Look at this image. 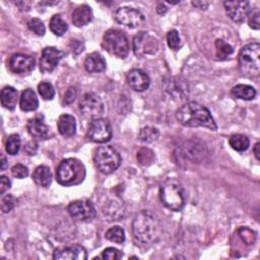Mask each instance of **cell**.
Listing matches in <instances>:
<instances>
[{"label": "cell", "mask_w": 260, "mask_h": 260, "mask_svg": "<svg viewBox=\"0 0 260 260\" xmlns=\"http://www.w3.org/2000/svg\"><path fill=\"white\" fill-rule=\"evenodd\" d=\"M176 118L186 127H204L213 131L217 129L209 110L197 102H188L180 107L176 112Z\"/></svg>", "instance_id": "obj_1"}, {"label": "cell", "mask_w": 260, "mask_h": 260, "mask_svg": "<svg viewBox=\"0 0 260 260\" xmlns=\"http://www.w3.org/2000/svg\"><path fill=\"white\" fill-rule=\"evenodd\" d=\"M132 234L137 243L143 246H150L160 239L161 228L152 213L143 210L133 218Z\"/></svg>", "instance_id": "obj_2"}, {"label": "cell", "mask_w": 260, "mask_h": 260, "mask_svg": "<svg viewBox=\"0 0 260 260\" xmlns=\"http://www.w3.org/2000/svg\"><path fill=\"white\" fill-rule=\"evenodd\" d=\"M85 178V168L77 158L62 160L56 170V179L62 186H75Z\"/></svg>", "instance_id": "obj_3"}, {"label": "cell", "mask_w": 260, "mask_h": 260, "mask_svg": "<svg viewBox=\"0 0 260 260\" xmlns=\"http://www.w3.org/2000/svg\"><path fill=\"white\" fill-rule=\"evenodd\" d=\"M160 200L173 211L181 210L185 205V194L182 185L176 179H167L160 187Z\"/></svg>", "instance_id": "obj_4"}, {"label": "cell", "mask_w": 260, "mask_h": 260, "mask_svg": "<svg viewBox=\"0 0 260 260\" xmlns=\"http://www.w3.org/2000/svg\"><path fill=\"white\" fill-rule=\"evenodd\" d=\"M239 66L243 74L257 77L260 72V45L251 43L243 47L239 53Z\"/></svg>", "instance_id": "obj_5"}, {"label": "cell", "mask_w": 260, "mask_h": 260, "mask_svg": "<svg viewBox=\"0 0 260 260\" xmlns=\"http://www.w3.org/2000/svg\"><path fill=\"white\" fill-rule=\"evenodd\" d=\"M103 47L118 58H126L129 53V42L126 35L119 29H110L103 37Z\"/></svg>", "instance_id": "obj_6"}, {"label": "cell", "mask_w": 260, "mask_h": 260, "mask_svg": "<svg viewBox=\"0 0 260 260\" xmlns=\"http://www.w3.org/2000/svg\"><path fill=\"white\" fill-rule=\"evenodd\" d=\"M98 170L104 174H111L116 171L121 164V156L112 146H100L93 155Z\"/></svg>", "instance_id": "obj_7"}, {"label": "cell", "mask_w": 260, "mask_h": 260, "mask_svg": "<svg viewBox=\"0 0 260 260\" xmlns=\"http://www.w3.org/2000/svg\"><path fill=\"white\" fill-rule=\"evenodd\" d=\"M79 111L83 118L92 121L94 119L102 118L105 107L102 99L98 94L87 92L79 102Z\"/></svg>", "instance_id": "obj_8"}, {"label": "cell", "mask_w": 260, "mask_h": 260, "mask_svg": "<svg viewBox=\"0 0 260 260\" xmlns=\"http://www.w3.org/2000/svg\"><path fill=\"white\" fill-rule=\"evenodd\" d=\"M67 211L72 218L81 221L91 220L96 214L92 202L88 199H77L71 201L67 206Z\"/></svg>", "instance_id": "obj_9"}, {"label": "cell", "mask_w": 260, "mask_h": 260, "mask_svg": "<svg viewBox=\"0 0 260 260\" xmlns=\"http://www.w3.org/2000/svg\"><path fill=\"white\" fill-rule=\"evenodd\" d=\"M88 138L96 143H105L112 137V127L107 119L99 118L90 122L87 130Z\"/></svg>", "instance_id": "obj_10"}, {"label": "cell", "mask_w": 260, "mask_h": 260, "mask_svg": "<svg viewBox=\"0 0 260 260\" xmlns=\"http://www.w3.org/2000/svg\"><path fill=\"white\" fill-rule=\"evenodd\" d=\"M114 18L121 24L130 28L140 26L144 22V15L136 8L133 7H120L114 13Z\"/></svg>", "instance_id": "obj_11"}, {"label": "cell", "mask_w": 260, "mask_h": 260, "mask_svg": "<svg viewBox=\"0 0 260 260\" xmlns=\"http://www.w3.org/2000/svg\"><path fill=\"white\" fill-rule=\"evenodd\" d=\"M64 53L54 47H46L40 58V70L43 73L52 72L63 58Z\"/></svg>", "instance_id": "obj_12"}, {"label": "cell", "mask_w": 260, "mask_h": 260, "mask_svg": "<svg viewBox=\"0 0 260 260\" xmlns=\"http://www.w3.org/2000/svg\"><path fill=\"white\" fill-rule=\"evenodd\" d=\"M223 5L228 16L235 22H243L251 12L248 1H225Z\"/></svg>", "instance_id": "obj_13"}, {"label": "cell", "mask_w": 260, "mask_h": 260, "mask_svg": "<svg viewBox=\"0 0 260 260\" xmlns=\"http://www.w3.org/2000/svg\"><path fill=\"white\" fill-rule=\"evenodd\" d=\"M157 48V40L143 31L133 39V50L137 56L144 54H153L156 52Z\"/></svg>", "instance_id": "obj_14"}, {"label": "cell", "mask_w": 260, "mask_h": 260, "mask_svg": "<svg viewBox=\"0 0 260 260\" xmlns=\"http://www.w3.org/2000/svg\"><path fill=\"white\" fill-rule=\"evenodd\" d=\"M165 90L174 99L183 100L188 96L189 85L187 81L178 76H171L164 79Z\"/></svg>", "instance_id": "obj_15"}, {"label": "cell", "mask_w": 260, "mask_h": 260, "mask_svg": "<svg viewBox=\"0 0 260 260\" xmlns=\"http://www.w3.org/2000/svg\"><path fill=\"white\" fill-rule=\"evenodd\" d=\"M8 66H9L10 70L14 73L25 74V73L30 72L34 69L35 59H34V57H31L29 55L17 53L10 57Z\"/></svg>", "instance_id": "obj_16"}, {"label": "cell", "mask_w": 260, "mask_h": 260, "mask_svg": "<svg viewBox=\"0 0 260 260\" xmlns=\"http://www.w3.org/2000/svg\"><path fill=\"white\" fill-rule=\"evenodd\" d=\"M53 258L57 260H84L87 258V253L81 245L75 244L56 249Z\"/></svg>", "instance_id": "obj_17"}, {"label": "cell", "mask_w": 260, "mask_h": 260, "mask_svg": "<svg viewBox=\"0 0 260 260\" xmlns=\"http://www.w3.org/2000/svg\"><path fill=\"white\" fill-rule=\"evenodd\" d=\"M127 81L129 86L138 92L144 91L148 88L150 80L148 75L141 69H132L127 75Z\"/></svg>", "instance_id": "obj_18"}, {"label": "cell", "mask_w": 260, "mask_h": 260, "mask_svg": "<svg viewBox=\"0 0 260 260\" xmlns=\"http://www.w3.org/2000/svg\"><path fill=\"white\" fill-rule=\"evenodd\" d=\"M26 129L29 135L38 140L46 139L49 136V127L44 122L42 116L29 119L26 125Z\"/></svg>", "instance_id": "obj_19"}, {"label": "cell", "mask_w": 260, "mask_h": 260, "mask_svg": "<svg viewBox=\"0 0 260 260\" xmlns=\"http://www.w3.org/2000/svg\"><path fill=\"white\" fill-rule=\"evenodd\" d=\"M92 19V10L87 4H81L77 6L71 13V21L77 26L81 27L88 24Z\"/></svg>", "instance_id": "obj_20"}, {"label": "cell", "mask_w": 260, "mask_h": 260, "mask_svg": "<svg viewBox=\"0 0 260 260\" xmlns=\"http://www.w3.org/2000/svg\"><path fill=\"white\" fill-rule=\"evenodd\" d=\"M58 130L64 137H71L76 132V122L73 116L63 114L58 119Z\"/></svg>", "instance_id": "obj_21"}, {"label": "cell", "mask_w": 260, "mask_h": 260, "mask_svg": "<svg viewBox=\"0 0 260 260\" xmlns=\"http://www.w3.org/2000/svg\"><path fill=\"white\" fill-rule=\"evenodd\" d=\"M84 68L89 73L102 72L106 69V61L99 53H91L84 61Z\"/></svg>", "instance_id": "obj_22"}, {"label": "cell", "mask_w": 260, "mask_h": 260, "mask_svg": "<svg viewBox=\"0 0 260 260\" xmlns=\"http://www.w3.org/2000/svg\"><path fill=\"white\" fill-rule=\"evenodd\" d=\"M32 180L40 187H49L52 182V173L50 168L45 165L38 166L34 171Z\"/></svg>", "instance_id": "obj_23"}, {"label": "cell", "mask_w": 260, "mask_h": 260, "mask_svg": "<svg viewBox=\"0 0 260 260\" xmlns=\"http://www.w3.org/2000/svg\"><path fill=\"white\" fill-rule=\"evenodd\" d=\"M19 106H20V109L24 112H30V111L37 110L39 106V101L32 89L27 88L24 91H22L19 100Z\"/></svg>", "instance_id": "obj_24"}, {"label": "cell", "mask_w": 260, "mask_h": 260, "mask_svg": "<svg viewBox=\"0 0 260 260\" xmlns=\"http://www.w3.org/2000/svg\"><path fill=\"white\" fill-rule=\"evenodd\" d=\"M17 103V90L12 86H5L1 90V104L8 110H13Z\"/></svg>", "instance_id": "obj_25"}, {"label": "cell", "mask_w": 260, "mask_h": 260, "mask_svg": "<svg viewBox=\"0 0 260 260\" xmlns=\"http://www.w3.org/2000/svg\"><path fill=\"white\" fill-rule=\"evenodd\" d=\"M231 92L234 96L246 101L253 100L256 96V89L248 84H237L232 89Z\"/></svg>", "instance_id": "obj_26"}, {"label": "cell", "mask_w": 260, "mask_h": 260, "mask_svg": "<svg viewBox=\"0 0 260 260\" xmlns=\"http://www.w3.org/2000/svg\"><path fill=\"white\" fill-rule=\"evenodd\" d=\"M230 146L237 151H245L250 145L249 138L243 134H233L229 138Z\"/></svg>", "instance_id": "obj_27"}, {"label": "cell", "mask_w": 260, "mask_h": 260, "mask_svg": "<svg viewBox=\"0 0 260 260\" xmlns=\"http://www.w3.org/2000/svg\"><path fill=\"white\" fill-rule=\"evenodd\" d=\"M67 23L60 14H55L50 20V29L57 36H63L67 31Z\"/></svg>", "instance_id": "obj_28"}, {"label": "cell", "mask_w": 260, "mask_h": 260, "mask_svg": "<svg viewBox=\"0 0 260 260\" xmlns=\"http://www.w3.org/2000/svg\"><path fill=\"white\" fill-rule=\"evenodd\" d=\"M159 136V132L156 128L154 127H150V126H147V127H144L142 128L139 133H138V139L142 142H146V143H149V142H153L155 141Z\"/></svg>", "instance_id": "obj_29"}, {"label": "cell", "mask_w": 260, "mask_h": 260, "mask_svg": "<svg viewBox=\"0 0 260 260\" xmlns=\"http://www.w3.org/2000/svg\"><path fill=\"white\" fill-rule=\"evenodd\" d=\"M105 236L109 241L114 242L116 244H122L125 241V232L121 226L118 225L110 228L106 232Z\"/></svg>", "instance_id": "obj_30"}, {"label": "cell", "mask_w": 260, "mask_h": 260, "mask_svg": "<svg viewBox=\"0 0 260 260\" xmlns=\"http://www.w3.org/2000/svg\"><path fill=\"white\" fill-rule=\"evenodd\" d=\"M20 136L18 134H11L8 136L5 144L6 152L10 155H15L18 153L20 148Z\"/></svg>", "instance_id": "obj_31"}, {"label": "cell", "mask_w": 260, "mask_h": 260, "mask_svg": "<svg viewBox=\"0 0 260 260\" xmlns=\"http://www.w3.org/2000/svg\"><path fill=\"white\" fill-rule=\"evenodd\" d=\"M215 48H216V57L220 60L226 59L234 51L233 47L221 39H217L215 41Z\"/></svg>", "instance_id": "obj_32"}, {"label": "cell", "mask_w": 260, "mask_h": 260, "mask_svg": "<svg viewBox=\"0 0 260 260\" xmlns=\"http://www.w3.org/2000/svg\"><path fill=\"white\" fill-rule=\"evenodd\" d=\"M38 91L44 100H52L55 96V89L50 82L42 81L38 84Z\"/></svg>", "instance_id": "obj_33"}, {"label": "cell", "mask_w": 260, "mask_h": 260, "mask_svg": "<svg viewBox=\"0 0 260 260\" xmlns=\"http://www.w3.org/2000/svg\"><path fill=\"white\" fill-rule=\"evenodd\" d=\"M167 43L171 49L177 50L181 47V40L177 30L172 29L167 34Z\"/></svg>", "instance_id": "obj_34"}, {"label": "cell", "mask_w": 260, "mask_h": 260, "mask_svg": "<svg viewBox=\"0 0 260 260\" xmlns=\"http://www.w3.org/2000/svg\"><path fill=\"white\" fill-rule=\"evenodd\" d=\"M154 158L153 152L148 148H141L137 152V159L141 165H148Z\"/></svg>", "instance_id": "obj_35"}, {"label": "cell", "mask_w": 260, "mask_h": 260, "mask_svg": "<svg viewBox=\"0 0 260 260\" xmlns=\"http://www.w3.org/2000/svg\"><path fill=\"white\" fill-rule=\"evenodd\" d=\"M27 26H28V28L32 31V32H35L36 35H38V36H44V34H45V25L43 24V22L40 20V19H38V18H32V19H30L28 22H27Z\"/></svg>", "instance_id": "obj_36"}, {"label": "cell", "mask_w": 260, "mask_h": 260, "mask_svg": "<svg viewBox=\"0 0 260 260\" xmlns=\"http://www.w3.org/2000/svg\"><path fill=\"white\" fill-rule=\"evenodd\" d=\"M11 174L14 178H17V179H22V178H25L27 177L28 175V169L27 167H25L24 165L22 164H16L12 167L11 169Z\"/></svg>", "instance_id": "obj_37"}, {"label": "cell", "mask_w": 260, "mask_h": 260, "mask_svg": "<svg viewBox=\"0 0 260 260\" xmlns=\"http://www.w3.org/2000/svg\"><path fill=\"white\" fill-rule=\"evenodd\" d=\"M15 205V199L12 195H6L2 198L1 201V210L3 213H7L13 209Z\"/></svg>", "instance_id": "obj_38"}, {"label": "cell", "mask_w": 260, "mask_h": 260, "mask_svg": "<svg viewBox=\"0 0 260 260\" xmlns=\"http://www.w3.org/2000/svg\"><path fill=\"white\" fill-rule=\"evenodd\" d=\"M122 256L123 255L119 250L112 248V247L105 249L102 254V257L104 259H108V260H117V259H120Z\"/></svg>", "instance_id": "obj_39"}, {"label": "cell", "mask_w": 260, "mask_h": 260, "mask_svg": "<svg viewBox=\"0 0 260 260\" xmlns=\"http://www.w3.org/2000/svg\"><path fill=\"white\" fill-rule=\"evenodd\" d=\"M259 11L256 9L254 12H250L249 14V26L253 29H259L260 21H259Z\"/></svg>", "instance_id": "obj_40"}, {"label": "cell", "mask_w": 260, "mask_h": 260, "mask_svg": "<svg viewBox=\"0 0 260 260\" xmlns=\"http://www.w3.org/2000/svg\"><path fill=\"white\" fill-rule=\"evenodd\" d=\"M10 185H11V183H10L9 179L6 176L2 175L0 177V193L3 194L6 190H8L10 188Z\"/></svg>", "instance_id": "obj_41"}, {"label": "cell", "mask_w": 260, "mask_h": 260, "mask_svg": "<svg viewBox=\"0 0 260 260\" xmlns=\"http://www.w3.org/2000/svg\"><path fill=\"white\" fill-rule=\"evenodd\" d=\"M38 150V144L36 141H29L25 146H24V151L28 155H35Z\"/></svg>", "instance_id": "obj_42"}, {"label": "cell", "mask_w": 260, "mask_h": 260, "mask_svg": "<svg viewBox=\"0 0 260 260\" xmlns=\"http://www.w3.org/2000/svg\"><path fill=\"white\" fill-rule=\"evenodd\" d=\"M74 98H75V89L74 88H72V87H70L68 90H67V92L65 93V103L66 104H69V103H71L73 100H74Z\"/></svg>", "instance_id": "obj_43"}, {"label": "cell", "mask_w": 260, "mask_h": 260, "mask_svg": "<svg viewBox=\"0 0 260 260\" xmlns=\"http://www.w3.org/2000/svg\"><path fill=\"white\" fill-rule=\"evenodd\" d=\"M192 4L194 6H196L197 8H200V9H206L209 5V2H206V1H193Z\"/></svg>", "instance_id": "obj_44"}, {"label": "cell", "mask_w": 260, "mask_h": 260, "mask_svg": "<svg viewBox=\"0 0 260 260\" xmlns=\"http://www.w3.org/2000/svg\"><path fill=\"white\" fill-rule=\"evenodd\" d=\"M254 153H255V156H256V158L259 160L260 159V156H259V142H257L256 144H255V146H254Z\"/></svg>", "instance_id": "obj_45"}, {"label": "cell", "mask_w": 260, "mask_h": 260, "mask_svg": "<svg viewBox=\"0 0 260 260\" xmlns=\"http://www.w3.org/2000/svg\"><path fill=\"white\" fill-rule=\"evenodd\" d=\"M6 165H7L6 157L4 155H1V170H4L6 168Z\"/></svg>", "instance_id": "obj_46"}]
</instances>
